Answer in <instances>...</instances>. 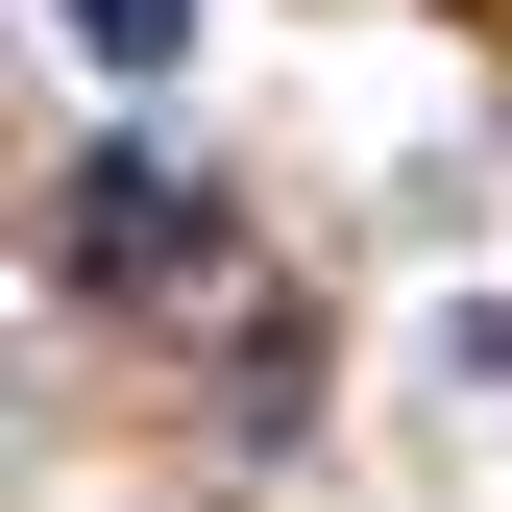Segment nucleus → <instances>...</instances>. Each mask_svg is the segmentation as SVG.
<instances>
[{
  "label": "nucleus",
  "mask_w": 512,
  "mask_h": 512,
  "mask_svg": "<svg viewBox=\"0 0 512 512\" xmlns=\"http://www.w3.org/2000/svg\"><path fill=\"white\" fill-rule=\"evenodd\" d=\"M49 244H74L98 293H196L220 269V196H196V147H98L74 196H49Z\"/></svg>",
  "instance_id": "1"
},
{
  "label": "nucleus",
  "mask_w": 512,
  "mask_h": 512,
  "mask_svg": "<svg viewBox=\"0 0 512 512\" xmlns=\"http://www.w3.org/2000/svg\"><path fill=\"white\" fill-rule=\"evenodd\" d=\"M49 25H74L98 74H171V25H196V0H49Z\"/></svg>",
  "instance_id": "2"
}]
</instances>
